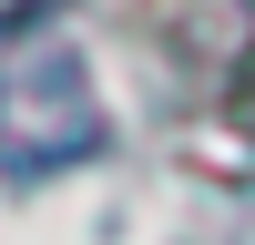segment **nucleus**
<instances>
[{"mask_svg":"<svg viewBox=\"0 0 255 245\" xmlns=\"http://www.w3.org/2000/svg\"><path fill=\"white\" fill-rule=\"evenodd\" d=\"M102 92L92 61H82L72 20L51 0L31 10H0V163L10 174H72L102 153Z\"/></svg>","mask_w":255,"mask_h":245,"instance_id":"obj_1","label":"nucleus"}]
</instances>
